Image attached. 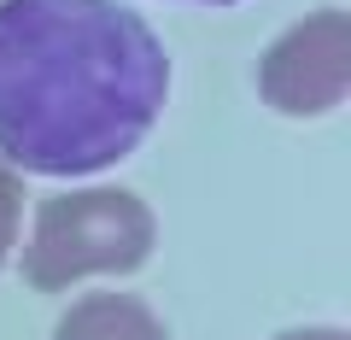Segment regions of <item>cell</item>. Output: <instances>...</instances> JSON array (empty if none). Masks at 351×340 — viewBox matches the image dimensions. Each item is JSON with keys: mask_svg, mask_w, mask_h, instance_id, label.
Returning a JSON list of instances; mask_svg holds the SVG:
<instances>
[{"mask_svg": "<svg viewBox=\"0 0 351 340\" xmlns=\"http://www.w3.org/2000/svg\"><path fill=\"white\" fill-rule=\"evenodd\" d=\"M281 340H346L339 328H293V335H281Z\"/></svg>", "mask_w": 351, "mask_h": 340, "instance_id": "6", "label": "cell"}, {"mask_svg": "<svg viewBox=\"0 0 351 340\" xmlns=\"http://www.w3.org/2000/svg\"><path fill=\"white\" fill-rule=\"evenodd\" d=\"M263 100L287 117H316L346 100L351 89V18L339 6H322L304 24H293L258 65Z\"/></svg>", "mask_w": 351, "mask_h": 340, "instance_id": "3", "label": "cell"}, {"mask_svg": "<svg viewBox=\"0 0 351 340\" xmlns=\"http://www.w3.org/2000/svg\"><path fill=\"white\" fill-rule=\"evenodd\" d=\"M170 89L158 36L117 0H0V152L88 177L152 129Z\"/></svg>", "mask_w": 351, "mask_h": 340, "instance_id": "1", "label": "cell"}, {"mask_svg": "<svg viewBox=\"0 0 351 340\" xmlns=\"http://www.w3.org/2000/svg\"><path fill=\"white\" fill-rule=\"evenodd\" d=\"M152 252V212L123 188L53 194L36 212V235L24 247L29 288L53 293L82 276H123Z\"/></svg>", "mask_w": 351, "mask_h": 340, "instance_id": "2", "label": "cell"}, {"mask_svg": "<svg viewBox=\"0 0 351 340\" xmlns=\"http://www.w3.org/2000/svg\"><path fill=\"white\" fill-rule=\"evenodd\" d=\"M211 6H228V0H211Z\"/></svg>", "mask_w": 351, "mask_h": 340, "instance_id": "7", "label": "cell"}, {"mask_svg": "<svg viewBox=\"0 0 351 340\" xmlns=\"http://www.w3.org/2000/svg\"><path fill=\"white\" fill-rule=\"evenodd\" d=\"M53 340H170L135 293H88L59 317Z\"/></svg>", "mask_w": 351, "mask_h": 340, "instance_id": "4", "label": "cell"}, {"mask_svg": "<svg viewBox=\"0 0 351 340\" xmlns=\"http://www.w3.org/2000/svg\"><path fill=\"white\" fill-rule=\"evenodd\" d=\"M18 217H24V182L12 177V164L0 159V264L18 247Z\"/></svg>", "mask_w": 351, "mask_h": 340, "instance_id": "5", "label": "cell"}]
</instances>
